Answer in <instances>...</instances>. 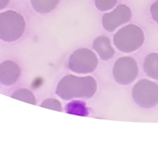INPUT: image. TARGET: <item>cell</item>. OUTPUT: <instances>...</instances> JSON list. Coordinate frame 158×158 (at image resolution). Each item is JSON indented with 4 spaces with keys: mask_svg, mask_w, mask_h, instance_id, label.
Masks as SVG:
<instances>
[{
    "mask_svg": "<svg viewBox=\"0 0 158 158\" xmlns=\"http://www.w3.org/2000/svg\"><path fill=\"white\" fill-rule=\"evenodd\" d=\"M144 71L150 78L158 80V53H151L146 57Z\"/></svg>",
    "mask_w": 158,
    "mask_h": 158,
    "instance_id": "30bf717a",
    "label": "cell"
},
{
    "mask_svg": "<svg viewBox=\"0 0 158 158\" xmlns=\"http://www.w3.org/2000/svg\"><path fill=\"white\" fill-rule=\"evenodd\" d=\"M41 107H44L47 109H51V110H55L61 112L62 111V104L59 100H57L55 98H47L44 102H42Z\"/></svg>",
    "mask_w": 158,
    "mask_h": 158,
    "instance_id": "5bb4252c",
    "label": "cell"
},
{
    "mask_svg": "<svg viewBox=\"0 0 158 158\" xmlns=\"http://www.w3.org/2000/svg\"><path fill=\"white\" fill-rule=\"evenodd\" d=\"M10 3V0H0V10L5 9Z\"/></svg>",
    "mask_w": 158,
    "mask_h": 158,
    "instance_id": "2e32d148",
    "label": "cell"
},
{
    "mask_svg": "<svg viewBox=\"0 0 158 158\" xmlns=\"http://www.w3.org/2000/svg\"><path fill=\"white\" fill-rule=\"evenodd\" d=\"M132 18V11L126 5H119L112 12L105 13L102 16V26L104 30L113 32L117 27L128 23Z\"/></svg>",
    "mask_w": 158,
    "mask_h": 158,
    "instance_id": "52a82bcc",
    "label": "cell"
},
{
    "mask_svg": "<svg viewBox=\"0 0 158 158\" xmlns=\"http://www.w3.org/2000/svg\"><path fill=\"white\" fill-rule=\"evenodd\" d=\"M118 0H95V5L100 11H105L113 9L117 5Z\"/></svg>",
    "mask_w": 158,
    "mask_h": 158,
    "instance_id": "4fadbf2b",
    "label": "cell"
},
{
    "mask_svg": "<svg viewBox=\"0 0 158 158\" xmlns=\"http://www.w3.org/2000/svg\"><path fill=\"white\" fill-rule=\"evenodd\" d=\"M135 102L142 108L149 109L158 104V84L149 80H141L133 88Z\"/></svg>",
    "mask_w": 158,
    "mask_h": 158,
    "instance_id": "277c9868",
    "label": "cell"
},
{
    "mask_svg": "<svg viewBox=\"0 0 158 158\" xmlns=\"http://www.w3.org/2000/svg\"><path fill=\"white\" fill-rule=\"evenodd\" d=\"M19 65L12 61H5L0 64V83L4 86H10L15 83L20 77Z\"/></svg>",
    "mask_w": 158,
    "mask_h": 158,
    "instance_id": "ba28073f",
    "label": "cell"
},
{
    "mask_svg": "<svg viewBox=\"0 0 158 158\" xmlns=\"http://www.w3.org/2000/svg\"><path fill=\"white\" fill-rule=\"evenodd\" d=\"M97 92V81L93 77L67 75L57 85L56 95L64 100L77 98H90Z\"/></svg>",
    "mask_w": 158,
    "mask_h": 158,
    "instance_id": "6da1fadb",
    "label": "cell"
},
{
    "mask_svg": "<svg viewBox=\"0 0 158 158\" xmlns=\"http://www.w3.org/2000/svg\"><path fill=\"white\" fill-rule=\"evenodd\" d=\"M138 75V65L132 57H121L114 63L113 76L118 83L128 85L132 83Z\"/></svg>",
    "mask_w": 158,
    "mask_h": 158,
    "instance_id": "8992f818",
    "label": "cell"
},
{
    "mask_svg": "<svg viewBox=\"0 0 158 158\" xmlns=\"http://www.w3.org/2000/svg\"><path fill=\"white\" fill-rule=\"evenodd\" d=\"M98 64L96 54L88 48H79L71 54L68 66L78 74H88L95 71Z\"/></svg>",
    "mask_w": 158,
    "mask_h": 158,
    "instance_id": "5b68a950",
    "label": "cell"
},
{
    "mask_svg": "<svg viewBox=\"0 0 158 158\" xmlns=\"http://www.w3.org/2000/svg\"><path fill=\"white\" fill-rule=\"evenodd\" d=\"M151 13H152V19L156 23H158V0L152 4V6L151 8Z\"/></svg>",
    "mask_w": 158,
    "mask_h": 158,
    "instance_id": "9a60e30c",
    "label": "cell"
},
{
    "mask_svg": "<svg viewBox=\"0 0 158 158\" xmlns=\"http://www.w3.org/2000/svg\"><path fill=\"white\" fill-rule=\"evenodd\" d=\"M25 27V19L20 13L14 10L0 13V39L2 41H17L23 35Z\"/></svg>",
    "mask_w": 158,
    "mask_h": 158,
    "instance_id": "3957f363",
    "label": "cell"
},
{
    "mask_svg": "<svg viewBox=\"0 0 158 158\" xmlns=\"http://www.w3.org/2000/svg\"><path fill=\"white\" fill-rule=\"evenodd\" d=\"M93 48L103 61L110 60L114 54V49L111 46V41L106 36H98L96 38L93 43Z\"/></svg>",
    "mask_w": 158,
    "mask_h": 158,
    "instance_id": "9c48e42d",
    "label": "cell"
},
{
    "mask_svg": "<svg viewBox=\"0 0 158 158\" xmlns=\"http://www.w3.org/2000/svg\"><path fill=\"white\" fill-rule=\"evenodd\" d=\"M11 98L21 100V102H25L27 103H31L33 105L36 104V99L34 95L28 89H18L14 91L11 95Z\"/></svg>",
    "mask_w": 158,
    "mask_h": 158,
    "instance_id": "7c38bea8",
    "label": "cell"
},
{
    "mask_svg": "<svg viewBox=\"0 0 158 158\" xmlns=\"http://www.w3.org/2000/svg\"><path fill=\"white\" fill-rule=\"evenodd\" d=\"M33 10L39 13H48L58 5L59 0H31Z\"/></svg>",
    "mask_w": 158,
    "mask_h": 158,
    "instance_id": "8fae6325",
    "label": "cell"
},
{
    "mask_svg": "<svg viewBox=\"0 0 158 158\" xmlns=\"http://www.w3.org/2000/svg\"><path fill=\"white\" fill-rule=\"evenodd\" d=\"M144 32L138 26L128 25L114 34V44L116 48L123 53H131L137 50L144 44Z\"/></svg>",
    "mask_w": 158,
    "mask_h": 158,
    "instance_id": "7a4b0ae2",
    "label": "cell"
}]
</instances>
